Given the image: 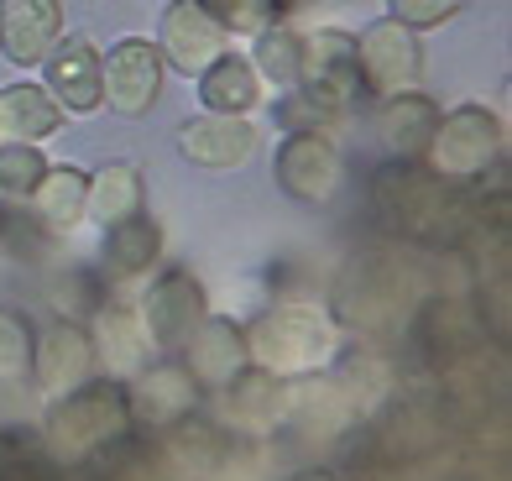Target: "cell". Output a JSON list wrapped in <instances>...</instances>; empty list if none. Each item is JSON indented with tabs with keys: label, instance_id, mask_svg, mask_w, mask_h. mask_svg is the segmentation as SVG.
Returning a JSON list of instances; mask_svg holds the SVG:
<instances>
[{
	"label": "cell",
	"instance_id": "6da1fadb",
	"mask_svg": "<svg viewBox=\"0 0 512 481\" xmlns=\"http://www.w3.org/2000/svg\"><path fill=\"white\" fill-rule=\"evenodd\" d=\"M126 434H131V403L121 377H89L42 408V440L63 466H79L89 455L121 445Z\"/></svg>",
	"mask_w": 512,
	"mask_h": 481
},
{
	"label": "cell",
	"instance_id": "7a4b0ae2",
	"mask_svg": "<svg viewBox=\"0 0 512 481\" xmlns=\"http://www.w3.org/2000/svg\"><path fill=\"white\" fill-rule=\"evenodd\" d=\"M340 351V330L335 319L324 314L319 304L304 299H288V304H272L262 309L246 325V356L251 366L277 377H314L335 361Z\"/></svg>",
	"mask_w": 512,
	"mask_h": 481
},
{
	"label": "cell",
	"instance_id": "3957f363",
	"mask_svg": "<svg viewBox=\"0 0 512 481\" xmlns=\"http://www.w3.org/2000/svg\"><path fill=\"white\" fill-rule=\"evenodd\" d=\"M361 100V74H356V32L345 27H314L304 32V58H298L293 100L288 116L324 126L330 116H351Z\"/></svg>",
	"mask_w": 512,
	"mask_h": 481
},
{
	"label": "cell",
	"instance_id": "277c9868",
	"mask_svg": "<svg viewBox=\"0 0 512 481\" xmlns=\"http://www.w3.org/2000/svg\"><path fill=\"white\" fill-rule=\"evenodd\" d=\"M502 152H507V121L492 105L465 100L455 110H439V126L424 147V168L445 183L486 178L492 168H502Z\"/></svg>",
	"mask_w": 512,
	"mask_h": 481
},
{
	"label": "cell",
	"instance_id": "5b68a950",
	"mask_svg": "<svg viewBox=\"0 0 512 481\" xmlns=\"http://www.w3.org/2000/svg\"><path fill=\"white\" fill-rule=\"evenodd\" d=\"M377 220L403 241H445L460 220V199L424 163H398L377 178Z\"/></svg>",
	"mask_w": 512,
	"mask_h": 481
},
{
	"label": "cell",
	"instance_id": "8992f818",
	"mask_svg": "<svg viewBox=\"0 0 512 481\" xmlns=\"http://www.w3.org/2000/svg\"><path fill=\"white\" fill-rule=\"evenodd\" d=\"M272 178H277V189H283L293 204L319 210V204H330L340 194L345 157L319 126H288V136L272 152Z\"/></svg>",
	"mask_w": 512,
	"mask_h": 481
},
{
	"label": "cell",
	"instance_id": "52a82bcc",
	"mask_svg": "<svg viewBox=\"0 0 512 481\" xmlns=\"http://www.w3.org/2000/svg\"><path fill=\"white\" fill-rule=\"evenodd\" d=\"M356 74H361V95L371 100H387V95H403V89L418 84L424 74V48H418V32H408L403 21H371L356 37Z\"/></svg>",
	"mask_w": 512,
	"mask_h": 481
},
{
	"label": "cell",
	"instance_id": "ba28073f",
	"mask_svg": "<svg viewBox=\"0 0 512 481\" xmlns=\"http://www.w3.org/2000/svg\"><path fill=\"white\" fill-rule=\"evenodd\" d=\"M100 74H105V105L126 121H142L162 100L168 63H162L152 37H121L110 42V53H100Z\"/></svg>",
	"mask_w": 512,
	"mask_h": 481
},
{
	"label": "cell",
	"instance_id": "9c48e42d",
	"mask_svg": "<svg viewBox=\"0 0 512 481\" xmlns=\"http://www.w3.org/2000/svg\"><path fill=\"white\" fill-rule=\"evenodd\" d=\"M136 314H142V325H147L157 351H178L183 340L199 330V319L209 314V293H204V283L194 278L189 267H168V272H157V278L147 283Z\"/></svg>",
	"mask_w": 512,
	"mask_h": 481
},
{
	"label": "cell",
	"instance_id": "30bf717a",
	"mask_svg": "<svg viewBox=\"0 0 512 481\" xmlns=\"http://www.w3.org/2000/svg\"><path fill=\"white\" fill-rule=\"evenodd\" d=\"M42 89L58 100L63 116H95L105 105V74H100V48L84 32L58 37L53 53L42 58Z\"/></svg>",
	"mask_w": 512,
	"mask_h": 481
},
{
	"label": "cell",
	"instance_id": "8fae6325",
	"mask_svg": "<svg viewBox=\"0 0 512 481\" xmlns=\"http://www.w3.org/2000/svg\"><path fill=\"white\" fill-rule=\"evenodd\" d=\"M32 382L42 387L48 398L68 393V387H79L95 377V335H89L79 319H53L48 330L32 335Z\"/></svg>",
	"mask_w": 512,
	"mask_h": 481
},
{
	"label": "cell",
	"instance_id": "7c38bea8",
	"mask_svg": "<svg viewBox=\"0 0 512 481\" xmlns=\"http://www.w3.org/2000/svg\"><path fill=\"white\" fill-rule=\"evenodd\" d=\"M178 351H183V372L194 377L199 393H220L241 366H251V356H246V325H236L230 314H204L199 330L183 340Z\"/></svg>",
	"mask_w": 512,
	"mask_h": 481
},
{
	"label": "cell",
	"instance_id": "4fadbf2b",
	"mask_svg": "<svg viewBox=\"0 0 512 481\" xmlns=\"http://www.w3.org/2000/svg\"><path fill=\"white\" fill-rule=\"evenodd\" d=\"M225 48H230V37L194 6V0H168V11H162V21H157V53H162V63L194 79Z\"/></svg>",
	"mask_w": 512,
	"mask_h": 481
},
{
	"label": "cell",
	"instance_id": "5bb4252c",
	"mask_svg": "<svg viewBox=\"0 0 512 481\" xmlns=\"http://www.w3.org/2000/svg\"><path fill=\"white\" fill-rule=\"evenodd\" d=\"M178 152L189 157L194 168L230 173V168H241L246 157L256 152V126H251V116H209L204 110V116L183 121Z\"/></svg>",
	"mask_w": 512,
	"mask_h": 481
},
{
	"label": "cell",
	"instance_id": "9a60e30c",
	"mask_svg": "<svg viewBox=\"0 0 512 481\" xmlns=\"http://www.w3.org/2000/svg\"><path fill=\"white\" fill-rule=\"evenodd\" d=\"M63 37V0H0V53L16 68H37Z\"/></svg>",
	"mask_w": 512,
	"mask_h": 481
},
{
	"label": "cell",
	"instance_id": "2e32d148",
	"mask_svg": "<svg viewBox=\"0 0 512 481\" xmlns=\"http://www.w3.org/2000/svg\"><path fill=\"white\" fill-rule=\"evenodd\" d=\"M126 403H131V424L168 429L199 408V387L183 366H142L136 382H126Z\"/></svg>",
	"mask_w": 512,
	"mask_h": 481
},
{
	"label": "cell",
	"instance_id": "e0dca14e",
	"mask_svg": "<svg viewBox=\"0 0 512 481\" xmlns=\"http://www.w3.org/2000/svg\"><path fill=\"white\" fill-rule=\"evenodd\" d=\"M220 398H225V419L236 429L272 434L288 414V377L262 372V366H241V372L220 387Z\"/></svg>",
	"mask_w": 512,
	"mask_h": 481
},
{
	"label": "cell",
	"instance_id": "ac0fdd59",
	"mask_svg": "<svg viewBox=\"0 0 512 481\" xmlns=\"http://www.w3.org/2000/svg\"><path fill=\"white\" fill-rule=\"evenodd\" d=\"M95 361L110 377H136L142 366H152V335L142 325V314L131 304H100L95 309Z\"/></svg>",
	"mask_w": 512,
	"mask_h": 481
},
{
	"label": "cell",
	"instance_id": "d6986e66",
	"mask_svg": "<svg viewBox=\"0 0 512 481\" xmlns=\"http://www.w3.org/2000/svg\"><path fill=\"white\" fill-rule=\"evenodd\" d=\"M439 126V105L424 89H403V95L377 100V136L398 163H424V147Z\"/></svg>",
	"mask_w": 512,
	"mask_h": 481
},
{
	"label": "cell",
	"instance_id": "ffe728a7",
	"mask_svg": "<svg viewBox=\"0 0 512 481\" xmlns=\"http://www.w3.org/2000/svg\"><path fill=\"white\" fill-rule=\"evenodd\" d=\"M162 455H168V466L183 481H209V476H220L225 461H230V434L220 424L189 414V419L162 429Z\"/></svg>",
	"mask_w": 512,
	"mask_h": 481
},
{
	"label": "cell",
	"instance_id": "44dd1931",
	"mask_svg": "<svg viewBox=\"0 0 512 481\" xmlns=\"http://www.w3.org/2000/svg\"><path fill=\"white\" fill-rule=\"evenodd\" d=\"M147 210V178L131 157H115L100 173H89V194H84V220H95L100 231L121 225L131 215Z\"/></svg>",
	"mask_w": 512,
	"mask_h": 481
},
{
	"label": "cell",
	"instance_id": "7402d4cb",
	"mask_svg": "<svg viewBox=\"0 0 512 481\" xmlns=\"http://www.w3.org/2000/svg\"><path fill=\"white\" fill-rule=\"evenodd\" d=\"M199 105L209 110V116H251V110L262 105V79H256L251 58L225 48L199 74Z\"/></svg>",
	"mask_w": 512,
	"mask_h": 481
},
{
	"label": "cell",
	"instance_id": "603a6c76",
	"mask_svg": "<svg viewBox=\"0 0 512 481\" xmlns=\"http://www.w3.org/2000/svg\"><path fill=\"white\" fill-rule=\"evenodd\" d=\"M356 387L351 382H330V377H319V382H293L288 377V414L283 424H304L309 434H335L356 419Z\"/></svg>",
	"mask_w": 512,
	"mask_h": 481
},
{
	"label": "cell",
	"instance_id": "cb8c5ba5",
	"mask_svg": "<svg viewBox=\"0 0 512 481\" xmlns=\"http://www.w3.org/2000/svg\"><path fill=\"white\" fill-rule=\"evenodd\" d=\"M84 194H89V173L68 168V163H53L48 173H42L37 189L27 194L32 220L48 236H74L79 225H84Z\"/></svg>",
	"mask_w": 512,
	"mask_h": 481
},
{
	"label": "cell",
	"instance_id": "d4e9b609",
	"mask_svg": "<svg viewBox=\"0 0 512 481\" xmlns=\"http://www.w3.org/2000/svg\"><path fill=\"white\" fill-rule=\"evenodd\" d=\"M63 131V110L42 84H6L0 89V136L6 142H48Z\"/></svg>",
	"mask_w": 512,
	"mask_h": 481
},
{
	"label": "cell",
	"instance_id": "484cf974",
	"mask_svg": "<svg viewBox=\"0 0 512 481\" xmlns=\"http://www.w3.org/2000/svg\"><path fill=\"white\" fill-rule=\"evenodd\" d=\"M162 257V225L142 210L121 225L105 231V272L115 283H131V278H147Z\"/></svg>",
	"mask_w": 512,
	"mask_h": 481
},
{
	"label": "cell",
	"instance_id": "4316f807",
	"mask_svg": "<svg viewBox=\"0 0 512 481\" xmlns=\"http://www.w3.org/2000/svg\"><path fill=\"white\" fill-rule=\"evenodd\" d=\"M251 42H256V48H251L256 79H262V84H283V89H293V79H298V58H304V32L288 27V21H277V27L256 32Z\"/></svg>",
	"mask_w": 512,
	"mask_h": 481
},
{
	"label": "cell",
	"instance_id": "83f0119b",
	"mask_svg": "<svg viewBox=\"0 0 512 481\" xmlns=\"http://www.w3.org/2000/svg\"><path fill=\"white\" fill-rule=\"evenodd\" d=\"M194 6L215 21L225 37H256L277 27V21H288L293 0H194Z\"/></svg>",
	"mask_w": 512,
	"mask_h": 481
},
{
	"label": "cell",
	"instance_id": "f1b7e54d",
	"mask_svg": "<svg viewBox=\"0 0 512 481\" xmlns=\"http://www.w3.org/2000/svg\"><path fill=\"white\" fill-rule=\"evenodd\" d=\"M48 168L53 163L37 142H6V136H0V194L6 199H27Z\"/></svg>",
	"mask_w": 512,
	"mask_h": 481
},
{
	"label": "cell",
	"instance_id": "f546056e",
	"mask_svg": "<svg viewBox=\"0 0 512 481\" xmlns=\"http://www.w3.org/2000/svg\"><path fill=\"white\" fill-rule=\"evenodd\" d=\"M100 278H95V272H84V267H74V272H58V278H53V293H48V299H53V309H58V319H79V325H84V314H95L105 299H100Z\"/></svg>",
	"mask_w": 512,
	"mask_h": 481
},
{
	"label": "cell",
	"instance_id": "4dcf8cb0",
	"mask_svg": "<svg viewBox=\"0 0 512 481\" xmlns=\"http://www.w3.org/2000/svg\"><path fill=\"white\" fill-rule=\"evenodd\" d=\"M471 0H387V16L403 21L408 32H434L445 27V21H455Z\"/></svg>",
	"mask_w": 512,
	"mask_h": 481
},
{
	"label": "cell",
	"instance_id": "1f68e13d",
	"mask_svg": "<svg viewBox=\"0 0 512 481\" xmlns=\"http://www.w3.org/2000/svg\"><path fill=\"white\" fill-rule=\"evenodd\" d=\"M42 225L32 220V210H16V204H0V246L11 251V257H42Z\"/></svg>",
	"mask_w": 512,
	"mask_h": 481
},
{
	"label": "cell",
	"instance_id": "d6a6232c",
	"mask_svg": "<svg viewBox=\"0 0 512 481\" xmlns=\"http://www.w3.org/2000/svg\"><path fill=\"white\" fill-rule=\"evenodd\" d=\"M32 356V330L16 309H0V377H21Z\"/></svg>",
	"mask_w": 512,
	"mask_h": 481
},
{
	"label": "cell",
	"instance_id": "836d02e7",
	"mask_svg": "<svg viewBox=\"0 0 512 481\" xmlns=\"http://www.w3.org/2000/svg\"><path fill=\"white\" fill-rule=\"evenodd\" d=\"M16 461H21V445H16V434H11V429H0V481H6V476L16 471Z\"/></svg>",
	"mask_w": 512,
	"mask_h": 481
},
{
	"label": "cell",
	"instance_id": "e575fe53",
	"mask_svg": "<svg viewBox=\"0 0 512 481\" xmlns=\"http://www.w3.org/2000/svg\"><path fill=\"white\" fill-rule=\"evenodd\" d=\"M293 481H335L330 471H304V476H293Z\"/></svg>",
	"mask_w": 512,
	"mask_h": 481
}]
</instances>
